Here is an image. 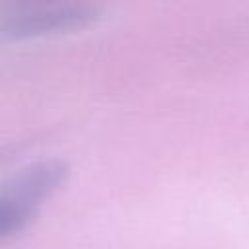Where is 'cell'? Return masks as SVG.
Segmentation results:
<instances>
[{"label": "cell", "mask_w": 249, "mask_h": 249, "mask_svg": "<svg viewBox=\"0 0 249 249\" xmlns=\"http://www.w3.org/2000/svg\"><path fill=\"white\" fill-rule=\"evenodd\" d=\"M66 175L68 165L64 161L45 160L0 183V241L19 233L33 220L39 206L58 191Z\"/></svg>", "instance_id": "6da1fadb"}, {"label": "cell", "mask_w": 249, "mask_h": 249, "mask_svg": "<svg viewBox=\"0 0 249 249\" xmlns=\"http://www.w3.org/2000/svg\"><path fill=\"white\" fill-rule=\"evenodd\" d=\"M101 18L97 4L86 2H18L0 6V39L23 41L33 37L84 29Z\"/></svg>", "instance_id": "7a4b0ae2"}]
</instances>
